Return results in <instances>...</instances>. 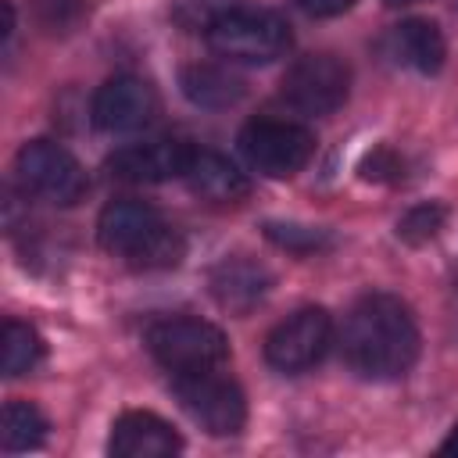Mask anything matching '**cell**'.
<instances>
[{"label":"cell","instance_id":"18","mask_svg":"<svg viewBox=\"0 0 458 458\" xmlns=\"http://www.w3.org/2000/svg\"><path fill=\"white\" fill-rule=\"evenodd\" d=\"M43 358V340L32 326L7 318L4 322V376H21Z\"/></svg>","mask_w":458,"mask_h":458},{"label":"cell","instance_id":"1","mask_svg":"<svg viewBox=\"0 0 458 458\" xmlns=\"http://www.w3.org/2000/svg\"><path fill=\"white\" fill-rule=\"evenodd\" d=\"M344 361L365 379H397L419 358V326L411 308L394 293L361 297L340 329Z\"/></svg>","mask_w":458,"mask_h":458},{"label":"cell","instance_id":"11","mask_svg":"<svg viewBox=\"0 0 458 458\" xmlns=\"http://www.w3.org/2000/svg\"><path fill=\"white\" fill-rule=\"evenodd\" d=\"M193 157V147L182 140H147L129 143L107 157V172L122 182H165L186 175V165Z\"/></svg>","mask_w":458,"mask_h":458},{"label":"cell","instance_id":"8","mask_svg":"<svg viewBox=\"0 0 458 458\" xmlns=\"http://www.w3.org/2000/svg\"><path fill=\"white\" fill-rule=\"evenodd\" d=\"M333 344V318L326 308H301L290 318H283L268 340L265 358L279 372H304L322 361V354Z\"/></svg>","mask_w":458,"mask_h":458},{"label":"cell","instance_id":"6","mask_svg":"<svg viewBox=\"0 0 458 458\" xmlns=\"http://www.w3.org/2000/svg\"><path fill=\"white\" fill-rule=\"evenodd\" d=\"M240 150L250 161V168H258L261 175L290 179L308 165L315 150V136L311 129L286 118H254L240 132Z\"/></svg>","mask_w":458,"mask_h":458},{"label":"cell","instance_id":"3","mask_svg":"<svg viewBox=\"0 0 458 458\" xmlns=\"http://www.w3.org/2000/svg\"><path fill=\"white\" fill-rule=\"evenodd\" d=\"M290 25L258 7H229L208 25V47L236 64H272L290 50Z\"/></svg>","mask_w":458,"mask_h":458},{"label":"cell","instance_id":"15","mask_svg":"<svg viewBox=\"0 0 458 458\" xmlns=\"http://www.w3.org/2000/svg\"><path fill=\"white\" fill-rule=\"evenodd\" d=\"M182 179L208 204H240L250 193V179L218 150H193Z\"/></svg>","mask_w":458,"mask_h":458},{"label":"cell","instance_id":"20","mask_svg":"<svg viewBox=\"0 0 458 458\" xmlns=\"http://www.w3.org/2000/svg\"><path fill=\"white\" fill-rule=\"evenodd\" d=\"M444 218H447L444 204H415V208L397 222V236H401L404 243H426V240H433V236L444 229Z\"/></svg>","mask_w":458,"mask_h":458},{"label":"cell","instance_id":"12","mask_svg":"<svg viewBox=\"0 0 458 458\" xmlns=\"http://www.w3.org/2000/svg\"><path fill=\"white\" fill-rule=\"evenodd\" d=\"M208 286H211V297H215V304L222 311H229V315H250L265 301V293L272 286V276H268V268L261 261L243 258V254H233V258H222L211 268Z\"/></svg>","mask_w":458,"mask_h":458},{"label":"cell","instance_id":"21","mask_svg":"<svg viewBox=\"0 0 458 458\" xmlns=\"http://www.w3.org/2000/svg\"><path fill=\"white\" fill-rule=\"evenodd\" d=\"M354 0H297V7L304 11V14H311V18H329V14H340V11H347Z\"/></svg>","mask_w":458,"mask_h":458},{"label":"cell","instance_id":"4","mask_svg":"<svg viewBox=\"0 0 458 458\" xmlns=\"http://www.w3.org/2000/svg\"><path fill=\"white\" fill-rule=\"evenodd\" d=\"M147 351L157 365H165L172 376L179 372H204L218 369L229 358L225 333L215 322L204 318H161L147 329Z\"/></svg>","mask_w":458,"mask_h":458},{"label":"cell","instance_id":"9","mask_svg":"<svg viewBox=\"0 0 458 458\" xmlns=\"http://www.w3.org/2000/svg\"><path fill=\"white\" fill-rule=\"evenodd\" d=\"M351 89V72L333 54H308L283 75V97L304 114H333Z\"/></svg>","mask_w":458,"mask_h":458},{"label":"cell","instance_id":"14","mask_svg":"<svg viewBox=\"0 0 458 458\" xmlns=\"http://www.w3.org/2000/svg\"><path fill=\"white\" fill-rule=\"evenodd\" d=\"M383 50L394 64L401 68H411L419 75H433L440 64H444V36L433 21L426 18H408L401 25H394L386 36H383Z\"/></svg>","mask_w":458,"mask_h":458},{"label":"cell","instance_id":"23","mask_svg":"<svg viewBox=\"0 0 458 458\" xmlns=\"http://www.w3.org/2000/svg\"><path fill=\"white\" fill-rule=\"evenodd\" d=\"M386 7H408V4H422V0H383Z\"/></svg>","mask_w":458,"mask_h":458},{"label":"cell","instance_id":"2","mask_svg":"<svg viewBox=\"0 0 458 458\" xmlns=\"http://www.w3.org/2000/svg\"><path fill=\"white\" fill-rule=\"evenodd\" d=\"M97 240L132 268H172L186 254L179 229L143 200H111L97 218Z\"/></svg>","mask_w":458,"mask_h":458},{"label":"cell","instance_id":"13","mask_svg":"<svg viewBox=\"0 0 458 458\" xmlns=\"http://www.w3.org/2000/svg\"><path fill=\"white\" fill-rule=\"evenodd\" d=\"M111 454L114 458H172L182 440L179 433L154 411H125L111 426Z\"/></svg>","mask_w":458,"mask_h":458},{"label":"cell","instance_id":"10","mask_svg":"<svg viewBox=\"0 0 458 458\" xmlns=\"http://www.w3.org/2000/svg\"><path fill=\"white\" fill-rule=\"evenodd\" d=\"M157 89L140 75H114L93 93V122L104 132H136L157 118Z\"/></svg>","mask_w":458,"mask_h":458},{"label":"cell","instance_id":"22","mask_svg":"<svg viewBox=\"0 0 458 458\" xmlns=\"http://www.w3.org/2000/svg\"><path fill=\"white\" fill-rule=\"evenodd\" d=\"M440 451H447V454H454V451H458V426H454L451 440H444V447H440Z\"/></svg>","mask_w":458,"mask_h":458},{"label":"cell","instance_id":"17","mask_svg":"<svg viewBox=\"0 0 458 458\" xmlns=\"http://www.w3.org/2000/svg\"><path fill=\"white\" fill-rule=\"evenodd\" d=\"M47 415L32 401H7L4 404V429L0 444L4 451H32L47 440Z\"/></svg>","mask_w":458,"mask_h":458},{"label":"cell","instance_id":"5","mask_svg":"<svg viewBox=\"0 0 458 458\" xmlns=\"http://www.w3.org/2000/svg\"><path fill=\"white\" fill-rule=\"evenodd\" d=\"M172 394L179 397L182 411L200 429H208L211 437H233L247 422V397H243V390L229 376H222L218 369L172 376Z\"/></svg>","mask_w":458,"mask_h":458},{"label":"cell","instance_id":"19","mask_svg":"<svg viewBox=\"0 0 458 458\" xmlns=\"http://www.w3.org/2000/svg\"><path fill=\"white\" fill-rule=\"evenodd\" d=\"M265 236L290 254H315V250L333 243L326 229H311V225H297V222H268Z\"/></svg>","mask_w":458,"mask_h":458},{"label":"cell","instance_id":"16","mask_svg":"<svg viewBox=\"0 0 458 458\" xmlns=\"http://www.w3.org/2000/svg\"><path fill=\"white\" fill-rule=\"evenodd\" d=\"M182 93L200 107H233L243 97V82L218 64H190L179 79Z\"/></svg>","mask_w":458,"mask_h":458},{"label":"cell","instance_id":"7","mask_svg":"<svg viewBox=\"0 0 458 458\" xmlns=\"http://www.w3.org/2000/svg\"><path fill=\"white\" fill-rule=\"evenodd\" d=\"M14 168H18V179H21L25 193L43 197V200L61 204V208L79 204L86 197V186H89L82 165L54 140L25 143L14 157Z\"/></svg>","mask_w":458,"mask_h":458}]
</instances>
